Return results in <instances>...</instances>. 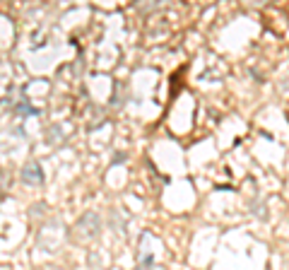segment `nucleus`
Masks as SVG:
<instances>
[{
  "instance_id": "obj_1",
  "label": "nucleus",
  "mask_w": 289,
  "mask_h": 270,
  "mask_svg": "<svg viewBox=\"0 0 289 270\" xmlns=\"http://www.w3.org/2000/svg\"><path fill=\"white\" fill-rule=\"evenodd\" d=\"M75 234H82V237H87V239L97 237V234H99V215L97 213L82 215L78 220V224H75Z\"/></svg>"
},
{
  "instance_id": "obj_2",
  "label": "nucleus",
  "mask_w": 289,
  "mask_h": 270,
  "mask_svg": "<svg viewBox=\"0 0 289 270\" xmlns=\"http://www.w3.org/2000/svg\"><path fill=\"white\" fill-rule=\"evenodd\" d=\"M22 181L27 186H41L44 183V169H41V164L36 159H31L22 167Z\"/></svg>"
},
{
  "instance_id": "obj_3",
  "label": "nucleus",
  "mask_w": 289,
  "mask_h": 270,
  "mask_svg": "<svg viewBox=\"0 0 289 270\" xmlns=\"http://www.w3.org/2000/svg\"><path fill=\"white\" fill-rule=\"evenodd\" d=\"M125 162V155H116V157H113V162H111V164H123Z\"/></svg>"
}]
</instances>
